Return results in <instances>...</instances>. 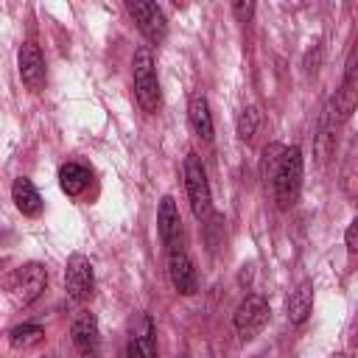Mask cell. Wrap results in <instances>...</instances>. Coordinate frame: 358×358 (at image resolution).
I'll use <instances>...</instances> for the list:
<instances>
[{"instance_id":"cell-8","label":"cell","mask_w":358,"mask_h":358,"mask_svg":"<svg viewBox=\"0 0 358 358\" xmlns=\"http://www.w3.org/2000/svg\"><path fill=\"white\" fill-rule=\"evenodd\" d=\"M129 358H157V330L148 313H137L129 327V344H126Z\"/></svg>"},{"instance_id":"cell-16","label":"cell","mask_w":358,"mask_h":358,"mask_svg":"<svg viewBox=\"0 0 358 358\" xmlns=\"http://www.w3.org/2000/svg\"><path fill=\"white\" fill-rule=\"evenodd\" d=\"M59 185L67 196H81L90 185V171L81 162H64L59 168Z\"/></svg>"},{"instance_id":"cell-22","label":"cell","mask_w":358,"mask_h":358,"mask_svg":"<svg viewBox=\"0 0 358 358\" xmlns=\"http://www.w3.org/2000/svg\"><path fill=\"white\" fill-rule=\"evenodd\" d=\"M344 241H347V249H350V252H355V249H358V221H350Z\"/></svg>"},{"instance_id":"cell-5","label":"cell","mask_w":358,"mask_h":358,"mask_svg":"<svg viewBox=\"0 0 358 358\" xmlns=\"http://www.w3.org/2000/svg\"><path fill=\"white\" fill-rule=\"evenodd\" d=\"M92 285H95L92 263H90L81 252H73V255L67 257V266H64V288H67V299H70V302H84V299H90Z\"/></svg>"},{"instance_id":"cell-6","label":"cell","mask_w":358,"mask_h":358,"mask_svg":"<svg viewBox=\"0 0 358 358\" xmlns=\"http://www.w3.org/2000/svg\"><path fill=\"white\" fill-rule=\"evenodd\" d=\"M129 14L134 17L140 34H143L148 42L157 45V42L165 39V34H168V20H165V14H162V8H159L157 3H151V0H131V3H129Z\"/></svg>"},{"instance_id":"cell-18","label":"cell","mask_w":358,"mask_h":358,"mask_svg":"<svg viewBox=\"0 0 358 358\" xmlns=\"http://www.w3.org/2000/svg\"><path fill=\"white\" fill-rule=\"evenodd\" d=\"M8 341H11L14 350H31V347L45 341V327H39V324H20V327H14L8 333Z\"/></svg>"},{"instance_id":"cell-7","label":"cell","mask_w":358,"mask_h":358,"mask_svg":"<svg viewBox=\"0 0 358 358\" xmlns=\"http://www.w3.org/2000/svg\"><path fill=\"white\" fill-rule=\"evenodd\" d=\"M232 322H235V330L241 333V338H255L268 322V302L263 296H257V294H249L238 305Z\"/></svg>"},{"instance_id":"cell-12","label":"cell","mask_w":358,"mask_h":358,"mask_svg":"<svg viewBox=\"0 0 358 358\" xmlns=\"http://www.w3.org/2000/svg\"><path fill=\"white\" fill-rule=\"evenodd\" d=\"M157 229H159V238L168 249L173 246H182V215L176 210V201L171 196H162L159 201V213H157Z\"/></svg>"},{"instance_id":"cell-13","label":"cell","mask_w":358,"mask_h":358,"mask_svg":"<svg viewBox=\"0 0 358 358\" xmlns=\"http://www.w3.org/2000/svg\"><path fill=\"white\" fill-rule=\"evenodd\" d=\"M11 199H14V204H17V210H20L22 215H39V213H42V196H39V190L34 187V182L25 179V176L14 179V185H11Z\"/></svg>"},{"instance_id":"cell-19","label":"cell","mask_w":358,"mask_h":358,"mask_svg":"<svg viewBox=\"0 0 358 358\" xmlns=\"http://www.w3.org/2000/svg\"><path fill=\"white\" fill-rule=\"evenodd\" d=\"M282 151H285V145H280V143H268V145L263 148L260 173H263V179H266V182H271V179H274V173H277V168H280V159H282Z\"/></svg>"},{"instance_id":"cell-20","label":"cell","mask_w":358,"mask_h":358,"mask_svg":"<svg viewBox=\"0 0 358 358\" xmlns=\"http://www.w3.org/2000/svg\"><path fill=\"white\" fill-rule=\"evenodd\" d=\"M257 126H260V109L257 106H246L241 112V117H238V137L241 140H252Z\"/></svg>"},{"instance_id":"cell-10","label":"cell","mask_w":358,"mask_h":358,"mask_svg":"<svg viewBox=\"0 0 358 358\" xmlns=\"http://www.w3.org/2000/svg\"><path fill=\"white\" fill-rule=\"evenodd\" d=\"M168 277H171V285L185 296H193L199 291V277H196L193 260L187 257V252L182 246L168 249Z\"/></svg>"},{"instance_id":"cell-23","label":"cell","mask_w":358,"mask_h":358,"mask_svg":"<svg viewBox=\"0 0 358 358\" xmlns=\"http://www.w3.org/2000/svg\"><path fill=\"white\" fill-rule=\"evenodd\" d=\"M0 266H3V260H0Z\"/></svg>"},{"instance_id":"cell-17","label":"cell","mask_w":358,"mask_h":358,"mask_svg":"<svg viewBox=\"0 0 358 358\" xmlns=\"http://www.w3.org/2000/svg\"><path fill=\"white\" fill-rule=\"evenodd\" d=\"M330 103H333V109H336L341 117H350V112H352V106H355V67H352V62H350V67H347L341 92H338Z\"/></svg>"},{"instance_id":"cell-11","label":"cell","mask_w":358,"mask_h":358,"mask_svg":"<svg viewBox=\"0 0 358 358\" xmlns=\"http://www.w3.org/2000/svg\"><path fill=\"white\" fill-rule=\"evenodd\" d=\"M17 67H20V78L28 90H42L45 87V59H42V50L39 45L34 42H25L17 53Z\"/></svg>"},{"instance_id":"cell-9","label":"cell","mask_w":358,"mask_h":358,"mask_svg":"<svg viewBox=\"0 0 358 358\" xmlns=\"http://www.w3.org/2000/svg\"><path fill=\"white\" fill-rule=\"evenodd\" d=\"M70 336L76 350L81 352V358H101V336H98V319L90 310H78L73 324H70Z\"/></svg>"},{"instance_id":"cell-2","label":"cell","mask_w":358,"mask_h":358,"mask_svg":"<svg viewBox=\"0 0 358 358\" xmlns=\"http://www.w3.org/2000/svg\"><path fill=\"white\" fill-rule=\"evenodd\" d=\"M271 185H274V196H277L280 207H291L299 199V187H302V151L296 145L282 151V159H280V168H277V173L271 179Z\"/></svg>"},{"instance_id":"cell-14","label":"cell","mask_w":358,"mask_h":358,"mask_svg":"<svg viewBox=\"0 0 358 358\" xmlns=\"http://www.w3.org/2000/svg\"><path fill=\"white\" fill-rule=\"evenodd\" d=\"M187 117H190V126L193 131L201 137V140H213V115H210V103L201 92H196L187 103Z\"/></svg>"},{"instance_id":"cell-1","label":"cell","mask_w":358,"mask_h":358,"mask_svg":"<svg viewBox=\"0 0 358 358\" xmlns=\"http://www.w3.org/2000/svg\"><path fill=\"white\" fill-rule=\"evenodd\" d=\"M134 98L140 103L143 112L154 115L159 109V78H157V67H154V56H151V48H137L134 50Z\"/></svg>"},{"instance_id":"cell-4","label":"cell","mask_w":358,"mask_h":358,"mask_svg":"<svg viewBox=\"0 0 358 358\" xmlns=\"http://www.w3.org/2000/svg\"><path fill=\"white\" fill-rule=\"evenodd\" d=\"M48 285V271L42 263H25L20 268H14V274L8 277V294L14 299V305H31Z\"/></svg>"},{"instance_id":"cell-15","label":"cell","mask_w":358,"mask_h":358,"mask_svg":"<svg viewBox=\"0 0 358 358\" xmlns=\"http://www.w3.org/2000/svg\"><path fill=\"white\" fill-rule=\"evenodd\" d=\"M310 308H313V285H310V280H302L288 296V319L294 324H302L308 319Z\"/></svg>"},{"instance_id":"cell-3","label":"cell","mask_w":358,"mask_h":358,"mask_svg":"<svg viewBox=\"0 0 358 358\" xmlns=\"http://www.w3.org/2000/svg\"><path fill=\"white\" fill-rule=\"evenodd\" d=\"M185 187H187V199H190V210L199 221H204L210 215V182H207V171L201 165V159L190 151L185 157Z\"/></svg>"},{"instance_id":"cell-21","label":"cell","mask_w":358,"mask_h":358,"mask_svg":"<svg viewBox=\"0 0 358 358\" xmlns=\"http://www.w3.org/2000/svg\"><path fill=\"white\" fill-rule=\"evenodd\" d=\"M232 14L241 20V22H246L252 14H255V3H246V0H238V3H232Z\"/></svg>"}]
</instances>
